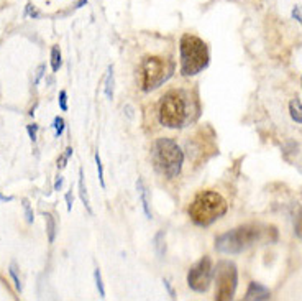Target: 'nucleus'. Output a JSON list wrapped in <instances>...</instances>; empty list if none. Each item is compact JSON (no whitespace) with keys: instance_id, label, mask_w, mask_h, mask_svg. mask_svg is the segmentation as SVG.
I'll return each instance as SVG.
<instances>
[{"instance_id":"1","label":"nucleus","mask_w":302,"mask_h":301,"mask_svg":"<svg viewBox=\"0 0 302 301\" xmlns=\"http://www.w3.org/2000/svg\"><path fill=\"white\" fill-rule=\"evenodd\" d=\"M151 158H153L155 168L163 176L173 179L181 173L182 163H184V153L174 140L163 137V139H158L153 143Z\"/></svg>"},{"instance_id":"2","label":"nucleus","mask_w":302,"mask_h":301,"mask_svg":"<svg viewBox=\"0 0 302 301\" xmlns=\"http://www.w3.org/2000/svg\"><path fill=\"white\" fill-rule=\"evenodd\" d=\"M229 206L226 201L215 191H202L199 193L192 204L189 206V216H191L192 222L200 225V227H207L217 219L222 217Z\"/></svg>"},{"instance_id":"3","label":"nucleus","mask_w":302,"mask_h":301,"mask_svg":"<svg viewBox=\"0 0 302 301\" xmlns=\"http://www.w3.org/2000/svg\"><path fill=\"white\" fill-rule=\"evenodd\" d=\"M181 49V74L196 76L209 66V49L205 43L194 35H184L179 43Z\"/></svg>"},{"instance_id":"4","label":"nucleus","mask_w":302,"mask_h":301,"mask_svg":"<svg viewBox=\"0 0 302 301\" xmlns=\"http://www.w3.org/2000/svg\"><path fill=\"white\" fill-rule=\"evenodd\" d=\"M261 234L263 230L258 225H240V227L218 235L215 240V250L226 255L242 254L251 246H255L261 239Z\"/></svg>"},{"instance_id":"5","label":"nucleus","mask_w":302,"mask_h":301,"mask_svg":"<svg viewBox=\"0 0 302 301\" xmlns=\"http://www.w3.org/2000/svg\"><path fill=\"white\" fill-rule=\"evenodd\" d=\"M189 121L187 96L184 91H169L160 104V122L168 129H181Z\"/></svg>"},{"instance_id":"6","label":"nucleus","mask_w":302,"mask_h":301,"mask_svg":"<svg viewBox=\"0 0 302 301\" xmlns=\"http://www.w3.org/2000/svg\"><path fill=\"white\" fill-rule=\"evenodd\" d=\"M173 73V65L158 56H149L141 63V86L143 91H155L168 81Z\"/></svg>"},{"instance_id":"7","label":"nucleus","mask_w":302,"mask_h":301,"mask_svg":"<svg viewBox=\"0 0 302 301\" xmlns=\"http://www.w3.org/2000/svg\"><path fill=\"white\" fill-rule=\"evenodd\" d=\"M215 277H217L215 299L217 301L234 299V294L238 285V272H237L235 263L229 260L218 262L215 268Z\"/></svg>"},{"instance_id":"8","label":"nucleus","mask_w":302,"mask_h":301,"mask_svg":"<svg viewBox=\"0 0 302 301\" xmlns=\"http://www.w3.org/2000/svg\"><path fill=\"white\" fill-rule=\"evenodd\" d=\"M213 268H212V260L210 257H202L196 265H194L187 273V285L191 290L197 293H204L209 290L210 281H212Z\"/></svg>"},{"instance_id":"9","label":"nucleus","mask_w":302,"mask_h":301,"mask_svg":"<svg viewBox=\"0 0 302 301\" xmlns=\"http://www.w3.org/2000/svg\"><path fill=\"white\" fill-rule=\"evenodd\" d=\"M271 298V291L269 288H266L261 283H256V281H251L247 293H245L243 299L247 301H263V299H269Z\"/></svg>"},{"instance_id":"10","label":"nucleus","mask_w":302,"mask_h":301,"mask_svg":"<svg viewBox=\"0 0 302 301\" xmlns=\"http://www.w3.org/2000/svg\"><path fill=\"white\" fill-rule=\"evenodd\" d=\"M136 190H138V194H140V201H141V208H143L144 216H146V219H151L148 190H146V186H144V183H143L141 178H138V181H136Z\"/></svg>"},{"instance_id":"11","label":"nucleus","mask_w":302,"mask_h":301,"mask_svg":"<svg viewBox=\"0 0 302 301\" xmlns=\"http://www.w3.org/2000/svg\"><path fill=\"white\" fill-rule=\"evenodd\" d=\"M153 247H155L156 255H158V259H165V255H166V237H165V230H160L158 234L155 235Z\"/></svg>"},{"instance_id":"12","label":"nucleus","mask_w":302,"mask_h":301,"mask_svg":"<svg viewBox=\"0 0 302 301\" xmlns=\"http://www.w3.org/2000/svg\"><path fill=\"white\" fill-rule=\"evenodd\" d=\"M79 196H81V199H83V204L86 206V209L89 211V214H92L91 201H89V194H87V188H86V183H84L83 170H79Z\"/></svg>"},{"instance_id":"13","label":"nucleus","mask_w":302,"mask_h":301,"mask_svg":"<svg viewBox=\"0 0 302 301\" xmlns=\"http://www.w3.org/2000/svg\"><path fill=\"white\" fill-rule=\"evenodd\" d=\"M289 114H291L294 122L302 124V104H300V100L297 97L292 99L291 102H289Z\"/></svg>"},{"instance_id":"14","label":"nucleus","mask_w":302,"mask_h":301,"mask_svg":"<svg viewBox=\"0 0 302 301\" xmlns=\"http://www.w3.org/2000/svg\"><path fill=\"white\" fill-rule=\"evenodd\" d=\"M105 96L109 100L113 99V66L107 68V76H105V86H104Z\"/></svg>"},{"instance_id":"15","label":"nucleus","mask_w":302,"mask_h":301,"mask_svg":"<svg viewBox=\"0 0 302 301\" xmlns=\"http://www.w3.org/2000/svg\"><path fill=\"white\" fill-rule=\"evenodd\" d=\"M46 217V232H48V242L53 244L56 239V221L53 214H45Z\"/></svg>"},{"instance_id":"16","label":"nucleus","mask_w":302,"mask_h":301,"mask_svg":"<svg viewBox=\"0 0 302 301\" xmlns=\"http://www.w3.org/2000/svg\"><path fill=\"white\" fill-rule=\"evenodd\" d=\"M61 68V51L58 46L51 48V70L56 73Z\"/></svg>"},{"instance_id":"17","label":"nucleus","mask_w":302,"mask_h":301,"mask_svg":"<svg viewBox=\"0 0 302 301\" xmlns=\"http://www.w3.org/2000/svg\"><path fill=\"white\" fill-rule=\"evenodd\" d=\"M94 278H96V286L99 290L100 298H105V288H104V281H102V273H100L99 268H96V272H94Z\"/></svg>"},{"instance_id":"18","label":"nucleus","mask_w":302,"mask_h":301,"mask_svg":"<svg viewBox=\"0 0 302 301\" xmlns=\"http://www.w3.org/2000/svg\"><path fill=\"white\" fill-rule=\"evenodd\" d=\"M294 234L295 237L302 239V209H299L297 216L294 217Z\"/></svg>"},{"instance_id":"19","label":"nucleus","mask_w":302,"mask_h":301,"mask_svg":"<svg viewBox=\"0 0 302 301\" xmlns=\"http://www.w3.org/2000/svg\"><path fill=\"white\" fill-rule=\"evenodd\" d=\"M96 165H97V171H99V181H100V186L105 188V179H104V165H102V160H100V155L96 153Z\"/></svg>"},{"instance_id":"20","label":"nucleus","mask_w":302,"mask_h":301,"mask_svg":"<svg viewBox=\"0 0 302 301\" xmlns=\"http://www.w3.org/2000/svg\"><path fill=\"white\" fill-rule=\"evenodd\" d=\"M72 152H74V150H72L71 147H67V148H66V153L62 155L61 158L58 160V168H59V170H62V168H66V163H67L69 158H71Z\"/></svg>"},{"instance_id":"21","label":"nucleus","mask_w":302,"mask_h":301,"mask_svg":"<svg viewBox=\"0 0 302 301\" xmlns=\"http://www.w3.org/2000/svg\"><path fill=\"white\" fill-rule=\"evenodd\" d=\"M22 203H23V209H25V216H27V221L31 224V222H33L35 216H33V211H31V208H30L28 199H22Z\"/></svg>"},{"instance_id":"22","label":"nucleus","mask_w":302,"mask_h":301,"mask_svg":"<svg viewBox=\"0 0 302 301\" xmlns=\"http://www.w3.org/2000/svg\"><path fill=\"white\" fill-rule=\"evenodd\" d=\"M54 130H56V137H61L62 132H64V121L61 117H56L54 118Z\"/></svg>"},{"instance_id":"23","label":"nucleus","mask_w":302,"mask_h":301,"mask_svg":"<svg viewBox=\"0 0 302 301\" xmlns=\"http://www.w3.org/2000/svg\"><path fill=\"white\" fill-rule=\"evenodd\" d=\"M9 272H10L12 280H14V283H15V288H17L18 291H22V283H20V278H18V275H17V268H15V265H12Z\"/></svg>"},{"instance_id":"24","label":"nucleus","mask_w":302,"mask_h":301,"mask_svg":"<svg viewBox=\"0 0 302 301\" xmlns=\"http://www.w3.org/2000/svg\"><path fill=\"white\" fill-rule=\"evenodd\" d=\"M27 130H28V135L31 142H36V134H38V125L36 124H30L27 125Z\"/></svg>"},{"instance_id":"25","label":"nucleus","mask_w":302,"mask_h":301,"mask_svg":"<svg viewBox=\"0 0 302 301\" xmlns=\"http://www.w3.org/2000/svg\"><path fill=\"white\" fill-rule=\"evenodd\" d=\"M59 107H61V110H67V94H66V91H61L59 92Z\"/></svg>"},{"instance_id":"26","label":"nucleus","mask_w":302,"mask_h":301,"mask_svg":"<svg viewBox=\"0 0 302 301\" xmlns=\"http://www.w3.org/2000/svg\"><path fill=\"white\" fill-rule=\"evenodd\" d=\"M43 73H45V65H41L40 68H38V71H36V78H35V84L40 83V79L43 78Z\"/></svg>"},{"instance_id":"27","label":"nucleus","mask_w":302,"mask_h":301,"mask_svg":"<svg viewBox=\"0 0 302 301\" xmlns=\"http://www.w3.org/2000/svg\"><path fill=\"white\" fill-rule=\"evenodd\" d=\"M66 203H67V211L72 209V190L66 193Z\"/></svg>"},{"instance_id":"28","label":"nucleus","mask_w":302,"mask_h":301,"mask_svg":"<svg viewBox=\"0 0 302 301\" xmlns=\"http://www.w3.org/2000/svg\"><path fill=\"white\" fill-rule=\"evenodd\" d=\"M61 186H62V176H61V174H58V176H56V181H54V190L59 191Z\"/></svg>"},{"instance_id":"29","label":"nucleus","mask_w":302,"mask_h":301,"mask_svg":"<svg viewBox=\"0 0 302 301\" xmlns=\"http://www.w3.org/2000/svg\"><path fill=\"white\" fill-rule=\"evenodd\" d=\"M292 17L295 18V20H299V22L302 23V14H300V9H299V7H295V9L292 10Z\"/></svg>"},{"instance_id":"30","label":"nucleus","mask_w":302,"mask_h":301,"mask_svg":"<svg viewBox=\"0 0 302 301\" xmlns=\"http://www.w3.org/2000/svg\"><path fill=\"white\" fill-rule=\"evenodd\" d=\"M165 286H166V290H168V293H169V296H171V298L174 299V298H176V293H174V290L171 288V285H169L168 280H165Z\"/></svg>"},{"instance_id":"31","label":"nucleus","mask_w":302,"mask_h":301,"mask_svg":"<svg viewBox=\"0 0 302 301\" xmlns=\"http://www.w3.org/2000/svg\"><path fill=\"white\" fill-rule=\"evenodd\" d=\"M0 199H2V201H12V198H7V196H2V194H0Z\"/></svg>"}]
</instances>
